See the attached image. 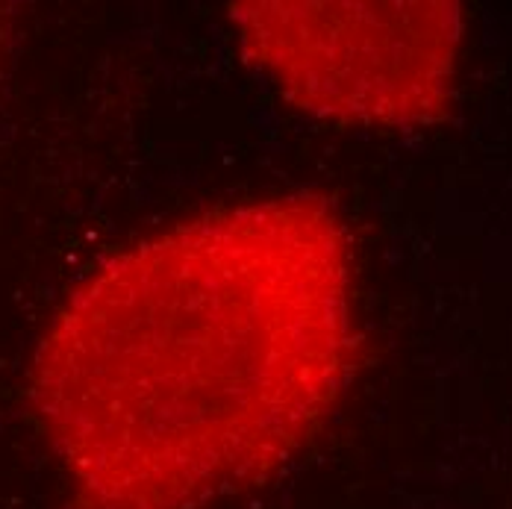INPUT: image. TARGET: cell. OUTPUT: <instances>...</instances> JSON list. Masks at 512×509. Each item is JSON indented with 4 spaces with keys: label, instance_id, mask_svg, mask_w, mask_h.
Listing matches in <instances>:
<instances>
[{
    "label": "cell",
    "instance_id": "obj_1",
    "mask_svg": "<svg viewBox=\"0 0 512 509\" xmlns=\"http://www.w3.org/2000/svg\"><path fill=\"white\" fill-rule=\"evenodd\" d=\"M359 348L342 212L277 195L106 256L42 330L27 404L68 509H209L304 454Z\"/></svg>",
    "mask_w": 512,
    "mask_h": 509
},
{
    "label": "cell",
    "instance_id": "obj_2",
    "mask_svg": "<svg viewBox=\"0 0 512 509\" xmlns=\"http://www.w3.org/2000/svg\"><path fill=\"white\" fill-rule=\"evenodd\" d=\"M227 18L245 62L312 118L415 130L454 106L465 42L457 0H245Z\"/></svg>",
    "mask_w": 512,
    "mask_h": 509
},
{
    "label": "cell",
    "instance_id": "obj_3",
    "mask_svg": "<svg viewBox=\"0 0 512 509\" xmlns=\"http://www.w3.org/2000/svg\"><path fill=\"white\" fill-rule=\"evenodd\" d=\"M12 24H15V15L9 12V6H0V68L9 56V45H12Z\"/></svg>",
    "mask_w": 512,
    "mask_h": 509
}]
</instances>
